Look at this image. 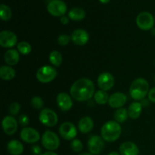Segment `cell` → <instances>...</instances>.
Wrapping results in <instances>:
<instances>
[{
	"label": "cell",
	"mask_w": 155,
	"mask_h": 155,
	"mask_svg": "<svg viewBox=\"0 0 155 155\" xmlns=\"http://www.w3.org/2000/svg\"><path fill=\"white\" fill-rule=\"evenodd\" d=\"M100 2L103 3V4H106V3H108L110 0H99Z\"/></svg>",
	"instance_id": "ab89813d"
},
{
	"label": "cell",
	"mask_w": 155,
	"mask_h": 155,
	"mask_svg": "<svg viewBox=\"0 0 155 155\" xmlns=\"http://www.w3.org/2000/svg\"><path fill=\"white\" fill-rule=\"evenodd\" d=\"M32 107L36 110H41L44 106V101L39 96H33L30 101Z\"/></svg>",
	"instance_id": "f546056e"
},
{
	"label": "cell",
	"mask_w": 155,
	"mask_h": 155,
	"mask_svg": "<svg viewBox=\"0 0 155 155\" xmlns=\"http://www.w3.org/2000/svg\"><path fill=\"white\" fill-rule=\"evenodd\" d=\"M20 136L22 141L26 143L34 144L40 139L39 132L31 127H24L20 133Z\"/></svg>",
	"instance_id": "4fadbf2b"
},
{
	"label": "cell",
	"mask_w": 155,
	"mask_h": 155,
	"mask_svg": "<svg viewBox=\"0 0 155 155\" xmlns=\"http://www.w3.org/2000/svg\"><path fill=\"white\" fill-rule=\"evenodd\" d=\"M127 101V96L120 92H114L109 96L108 104L112 108H120L123 107Z\"/></svg>",
	"instance_id": "e0dca14e"
},
{
	"label": "cell",
	"mask_w": 155,
	"mask_h": 155,
	"mask_svg": "<svg viewBox=\"0 0 155 155\" xmlns=\"http://www.w3.org/2000/svg\"><path fill=\"white\" fill-rule=\"evenodd\" d=\"M2 126L5 133L8 136L15 134L18 129V120L13 116H6L3 118Z\"/></svg>",
	"instance_id": "5bb4252c"
},
{
	"label": "cell",
	"mask_w": 155,
	"mask_h": 155,
	"mask_svg": "<svg viewBox=\"0 0 155 155\" xmlns=\"http://www.w3.org/2000/svg\"><path fill=\"white\" fill-rule=\"evenodd\" d=\"M67 5L62 0H51L47 5V11L54 17H62L66 14Z\"/></svg>",
	"instance_id": "9c48e42d"
},
{
	"label": "cell",
	"mask_w": 155,
	"mask_h": 155,
	"mask_svg": "<svg viewBox=\"0 0 155 155\" xmlns=\"http://www.w3.org/2000/svg\"><path fill=\"white\" fill-rule=\"evenodd\" d=\"M97 83L101 90L107 92V91L111 89L114 86V77L110 73L103 72L98 76Z\"/></svg>",
	"instance_id": "7c38bea8"
},
{
	"label": "cell",
	"mask_w": 155,
	"mask_h": 155,
	"mask_svg": "<svg viewBox=\"0 0 155 155\" xmlns=\"http://www.w3.org/2000/svg\"><path fill=\"white\" fill-rule=\"evenodd\" d=\"M149 84L145 79L142 77L136 79L130 87V95L135 101L145 99L149 92Z\"/></svg>",
	"instance_id": "3957f363"
},
{
	"label": "cell",
	"mask_w": 155,
	"mask_h": 155,
	"mask_svg": "<svg viewBox=\"0 0 155 155\" xmlns=\"http://www.w3.org/2000/svg\"><path fill=\"white\" fill-rule=\"evenodd\" d=\"M17 48H18V51H19L20 54H24V55H27L32 51L31 45L29 42H25V41H22V42H20L19 43H18Z\"/></svg>",
	"instance_id": "f1b7e54d"
},
{
	"label": "cell",
	"mask_w": 155,
	"mask_h": 155,
	"mask_svg": "<svg viewBox=\"0 0 155 155\" xmlns=\"http://www.w3.org/2000/svg\"><path fill=\"white\" fill-rule=\"evenodd\" d=\"M71 41L75 45H84L89 42V34L83 29H76L71 33Z\"/></svg>",
	"instance_id": "9a60e30c"
},
{
	"label": "cell",
	"mask_w": 155,
	"mask_h": 155,
	"mask_svg": "<svg viewBox=\"0 0 155 155\" xmlns=\"http://www.w3.org/2000/svg\"><path fill=\"white\" fill-rule=\"evenodd\" d=\"M18 43V36L9 30H3L0 33V45L2 48H10Z\"/></svg>",
	"instance_id": "8fae6325"
},
{
	"label": "cell",
	"mask_w": 155,
	"mask_h": 155,
	"mask_svg": "<svg viewBox=\"0 0 155 155\" xmlns=\"http://www.w3.org/2000/svg\"><path fill=\"white\" fill-rule=\"evenodd\" d=\"M142 107H143V106H142V103L139 102V101H136L132 102L127 109L129 117L133 120L138 119L142 114Z\"/></svg>",
	"instance_id": "44dd1931"
},
{
	"label": "cell",
	"mask_w": 155,
	"mask_h": 155,
	"mask_svg": "<svg viewBox=\"0 0 155 155\" xmlns=\"http://www.w3.org/2000/svg\"><path fill=\"white\" fill-rule=\"evenodd\" d=\"M122 134V128L119 123L115 120L106 122L101 129V136L105 142H114Z\"/></svg>",
	"instance_id": "7a4b0ae2"
},
{
	"label": "cell",
	"mask_w": 155,
	"mask_h": 155,
	"mask_svg": "<svg viewBox=\"0 0 155 155\" xmlns=\"http://www.w3.org/2000/svg\"><path fill=\"white\" fill-rule=\"evenodd\" d=\"M69 19L70 18H68V16L67 17L65 15H64V16L61 17V23L62 24H64V25H66V24H68L69 23Z\"/></svg>",
	"instance_id": "8d00e7d4"
},
{
	"label": "cell",
	"mask_w": 155,
	"mask_h": 155,
	"mask_svg": "<svg viewBox=\"0 0 155 155\" xmlns=\"http://www.w3.org/2000/svg\"><path fill=\"white\" fill-rule=\"evenodd\" d=\"M148 100H149L151 102L155 103V87L151 88L149 90L148 94Z\"/></svg>",
	"instance_id": "e575fe53"
},
{
	"label": "cell",
	"mask_w": 155,
	"mask_h": 155,
	"mask_svg": "<svg viewBox=\"0 0 155 155\" xmlns=\"http://www.w3.org/2000/svg\"><path fill=\"white\" fill-rule=\"evenodd\" d=\"M154 21H155V18H154Z\"/></svg>",
	"instance_id": "7bdbcfd3"
},
{
	"label": "cell",
	"mask_w": 155,
	"mask_h": 155,
	"mask_svg": "<svg viewBox=\"0 0 155 155\" xmlns=\"http://www.w3.org/2000/svg\"><path fill=\"white\" fill-rule=\"evenodd\" d=\"M58 75L57 70L52 66L45 65L39 68L36 72V79L42 83H48L56 78Z\"/></svg>",
	"instance_id": "277c9868"
},
{
	"label": "cell",
	"mask_w": 155,
	"mask_h": 155,
	"mask_svg": "<svg viewBox=\"0 0 155 155\" xmlns=\"http://www.w3.org/2000/svg\"><path fill=\"white\" fill-rule=\"evenodd\" d=\"M48 59H49L50 63L53 66L56 67V68H58L62 64L63 57H62V54L60 51L54 50V51H52L50 53L49 56H48Z\"/></svg>",
	"instance_id": "484cf974"
},
{
	"label": "cell",
	"mask_w": 155,
	"mask_h": 155,
	"mask_svg": "<svg viewBox=\"0 0 155 155\" xmlns=\"http://www.w3.org/2000/svg\"><path fill=\"white\" fill-rule=\"evenodd\" d=\"M7 150L12 155H21L24 151V145L18 140H11L7 145Z\"/></svg>",
	"instance_id": "7402d4cb"
},
{
	"label": "cell",
	"mask_w": 155,
	"mask_h": 155,
	"mask_svg": "<svg viewBox=\"0 0 155 155\" xmlns=\"http://www.w3.org/2000/svg\"><path fill=\"white\" fill-rule=\"evenodd\" d=\"M79 155H93V154H91L90 152H83V153H81V154H80Z\"/></svg>",
	"instance_id": "60d3db41"
},
{
	"label": "cell",
	"mask_w": 155,
	"mask_h": 155,
	"mask_svg": "<svg viewBox=\"0 0 155 155\" xmlns=\"http://www.w3.org/2000/svg\"><path fill=\"white\" fill-rule=\"evenodd\" d=\"M93 97L97 104L103 105V104H105L107 103H108L109 95L106 91L101 90V89L98 90L97 92H95V95H94Z\"/></svg>",
	"instance_id": "4316f807"
},
{
	"label": "cell",
	"mask_w": 155,
	"mask_h": 155,
	"mask_svg": "<svg viewBox=\"0 0 155 155\" xmlns=\"http://www.w3.org/2000/svg\"><path fill=\"white\" fill-rule=\"evenodd\" d=\"M21 110V105L17 101H14L9 106V114L11 116H17Z\"/></svg>",
	"instance_id": "1f68e13d"
},
{
	"label": "cell",
	"mask_w": 155,
	"mask_h": 155,
	"mask_svg": "<svg viewBox=\"0 0 155 155\" xmlns=\"http://www.w3.org/2000/svg\"><path fill=\"white\" fill-rule=\"evenodd\" d=\"M71 149L74 151V152H80L83 151V144L80 140L77 139H74L71 141Z\"/></svg>",
	"instance_id": "4dcf8cb0"
},
{
	"label": "cell",
	"mask_w": 155,
	"mask_h": 155,
	"mask_svg": "<svg viewBox=\"0 0 155 155\" xmlns=\"http://www.w3.org/2000/svg\"><path fill=\"white\" fill-rule=\"evenodd\" d=\"M104 140L102 137L97 135L89 137L88 141V150L93 155H98L102 152L104 148Z\"/></svg>",
	"instance_id": "ba28073f"
},
{
	"label": "cell",
	"mask_w": 155,
	"mask_h": 155,
	"mask_svg": "<svg viewBox=\"0 0 155 155\" xmlns=\"http://www.w3.org/2000/svg\"><path fill=\"white\" fill-rule=\"evenodd\" d=\"M18 123L20 125L23 127H27L28 126L29 123H30V119H29L28 116L26 114H21L18 117Z\"/></svg>",
	"instance_id": "836d02e7"
},
{
	"label": "cell",
	"mask_w": 155,
	"mask_h": 155,
	"mask_svg": "<svg viewBox=\"0 0 155 155\" xmlns=\"http://www.w3.org/2000/svg\"><path fill=\"white\" fill-rule=\"evenodd\" d=\"M154 22L153 15L148 12H141L136 18V24L142 30H149L153 29Z\"/></svg>",
	"instance_id": "52a82bcc"
},
{
	"label": "cell",
	"mask_w": 155,
	"mask_h": 155,
	"mask_svg": "<svg viewBox=\"0 0 155 155\" xmlns=\"http://www.w3.org/2000/svg\"><path fill=\"white\" fill-rule=\"evenodd\" d=\"M107 155H120V153L116 152V151H112V152H110V154H108Z\"/></svg>",
	"instance_id": "f35d334b"
},
{
	"label": "cell",
	"mask_w": 155,
	"mask_h": 155,
	"mask_svg": "<svg viewBox=\"0 0 155 155\" xmlns=\"http://www.w3.org/2000/svg\"><path fill=\"white\" fill-rule=\"evenodd\" d=\"M16 76V72L15 69L11 66L2 65L0 68V77L3 80H12Z\"/></svg>",
	"instance_id": "603a6c76"
},
{
	"label": "cell",
	"mask_w": 155,
	"mask_h": 155,
	"mask_svg": "<svg viewBox=\"0 0 155 155\" xmlns=\"http://www.w3.org/2000/svg\"><path fill=\"white\" fill-rule=\"evenodd\" d=\"M42 155H58V154H56V153L53 152V151H46V152L43 153Z\"/></svg>",
	"instance_id": "74e56055"
},
{
	"label": "cell",
	"mask_w": 155,
	"mask_h": 155,
	"mask_svg": "<svg viewBox=\"0 0 155 155\" xmlns=\"http://www.w3.org/2000/svg\"><path fill=\"white\" fill-rule=\"evenodd\" d=\"M12 12L10 8L5 4L0 5V18L3 21H8L12 18Z\"/></svg>",
	"instance_id": "83f0119b"
},
{
	"label": "cell",
	"mask_w": 155,
	"mask_h": 155,
	"mask_svg": "<svg viewBox=\"0 0 155 155\" xmlns=\"http://www.w3.org/2000/svg\"><path fill=\"white\" fill-rule=\"evenodd\" d=\"M94 127V122L90 117H84L81 118L78 123V129L83 134L90 133Z\"/></svg>",
	"instance_id": "ffe728a7"
},
{
	"label": "cell",
	"mask_w": 155,
	"mask_h": 155,
	"mask_svg": "<svg viewBox=\"0 0 155 155\" xmlns=\"http://www.w3.org/2000/svg\"><path fill=\"white\" fill-rule=\"evenodd\" d=\"M59 134L64 139L72 141L77 135V129L74 124L71 122H64L59 127Z\"/></svg>",
	"instance_id": "30bf717a"
},
{
	"label": "cell",
	"mask_w": 155,
	"mask_h": 155,
	"mask_svg": "<svg viewBox=\"0 0 155 155\" xmlns=\"http://www.w3.org/2000/svg\"><path fill=\"white\" fill-rule=\"evenodd\" d=\"M114 117L115 121L119 124H123L128 119V110L125 107H120V108L117 109L116 111L114 114Z\"/></svg>",
	"instance_id": "d4e9b609"
},
{
	"label": "cell",
	"mask_w": 155,
	"mask_h": 155,
	"mask_svg": "<svg viewBox=\"0 0 155 155\" xmlns=\"http://www.w3.org/2000/svg\"><path fill=\"white\" fill-rule=\"evenodd\" d=\"M151 33H152V34L155 36V28L152 29V31H151Z\"/></svg>",
	"instance_id": "b9f144b4"
},
{
	"label": "cell",
	"mask_w": 155,
	"mask_h": 155,
	"mask_svg": "<svg viewBox=\"0 0 155 155\" xmlns=\"http://www.w3.org/2000/svg\"><path fill=\"white\" fill-rule=\"evenodd\" d=\"M31 151L33 155H42V149L39 145H33L31 148Z\"/></svg>",
	"instance_id": "d590c367"
},
{
	"label": "cell",
	"mask_w": 155,
	"mask_h": 155,
	"mask_svg": "<svg viewBox=\"0 0 155 155\" xmlns=\"http://www.w3.org/2000/svg\"><path fill=\"white\" fill-rule=\"evenodd\" d=\"M95 86L93 82L88 78H80L74 82L70 89L73 99L80 102L89 101L95 95Z\"/></svg>",
	"instance_id": "6da1fadb"
},
{
	"label": "cell",
	"mask_w": 155,
	"mask_h": 155,
	"mask_svg": "<svg viewBox=\"0 0 155 155\" xmlns=\"http://www.w3.org/2000/svg\"><path fill=\"white\" fill-rule=\"evenodd\" d=\"M42 146L48 151L57 150L60 146V139L54 132L46 130L42 136Z\"/></svg>",
	"instance_id": "5b68a950"
},
{
	"label": "cell",
	"mask_w": 155,
	"mask_h": 155,
	"mask_svg": "<svg viewBox=\"0 0 155 155\" xmlns=\"http://www.w3.org/2000/svg\"><path fill=\"white\" fill-rule=\"evenodd\" d=\"M5 62L8 66H15L18 64L20 61V53L18 50L11 48L8 49L4 55Z\"/></svg>",
	"instance_id": "d6986e66"
},
{
	"label": "cell",
	"mask_w": 155,
	"mask_h": 155,
	"mask_svg": "<svg viewBox=\"0 0 155 155\" xmlns=\"http://www.w3.org/2000/svg\"><path fill=\"white\" fill-rule=\"evenodd\" d=\"M86 17V12L81 8H73L68 12V18L74 21H80L83 20Z\"/></svg>",
	"instance_id": "cb8c5ba5"
},
{
	"label": "cell",
	"mask_w": 155,
	"mask_h": 155,
	"mask_svg": "<svg viewBox=\"0 0 155 155\" xmlns=\"http://www.w3.org/2000/svg\"><path fill=\"white\" fill-rule=\"evenodd\" d=\"M71 41V37L67 34L60 35L58 36V44L60 45H63V46L68 45Z\"/></svg>",
	"instance_id": "d6a6232c"
},
{
	"label": "cell",
	"mask_w": 155,
	"mask_h": 155,
	"mask_svg": "<svg viewBox=\"0 0 155 155\" xmlns=\"http://www.w3.org/2000/svg\"><path fill=\"white\" fill-rule=\"evenodd\" d=\"M58 106L62 111H68L72 108L73 103L72 97L66 92H61L57 95L56 98Z\"/></svg>",
	"instance_id": "2e32d148"
},
{
	"label": "cell",
	"mask_w": 155,
	"mask_h": 155,
	"mask_svg": "<svg viewBox=\"0 0 155 155\" xmlns=\"http://www.w3.org/2000/svg\"><path fill=\"white\" fill-rule=\"evenodd\" d=\"M120 155H139V149L137 145L132 142H125L120 146Z\"/></svg>",
	"instance_id": "ac0fdd59"
},
{
	"label": "cell",
	"mask_w": 155,
	"mask_h": 155,
	"mask_svg": "<svg viewBox=\"0 0 155 155\" xmlns=\"http://www.w3.org/2000/svg\"><path fill=\"white\" fill-rule=\"evenodd\" d=\"M39 120L42 124L48 127H54L58 122L57 114L50 108L42 109L39 115Z\"/></svg>",
	"instance_id": "8992f818"
}]
</instances>
